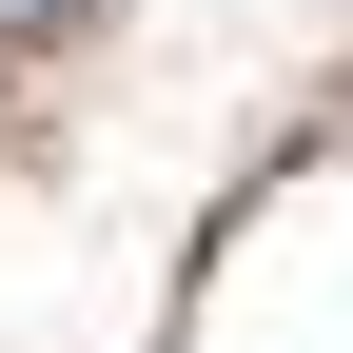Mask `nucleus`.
<instances>
[{
  "label": "nucleus",
  "instance_id": "nucleus-1",
  "mask_svg": "<svg viewBox=\"0 0 353 353\" xmlns=\"http://www.w3.org/2000/svg\"><path fill=\"white\" fill-rule=\"evenodd\" d=\"M0 20H20V39H39V20H79V0H0Z\"/></svg>",
  "mask_w": 353,
  "mask_h": 353
}]
</instances>
